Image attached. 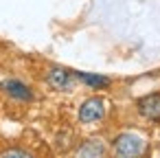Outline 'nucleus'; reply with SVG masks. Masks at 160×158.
<instances>
[{"label":"nucleus","mask_w":160,"mask_h":158,"mask_svg":"<svg viewBox=\"0 0 160 158\" xmlns=\"http://www.w3.org/2000/svg\"><path fill=\"white\" fill-rule=\"evenodd\" d=\"M147 149V143L138 136V134H118L112 143V151L114 158H140Z\"/></svg>","instance_id":"obj_1"},{"label":"nucleus","mask_w":160,"mask_h":158,"mask_svg":"<svg viewBox=\"0 0 160 158\" xmlns=\"http://www.w3.org/2000/svg\"><path fill=\"white\" fill-rule=\"evenodd\" d=\"M46 84H48L53 90H57V92H68V90L75 86V75H72L70 70L62 68V66H53V68H48V73H46Z\"/></svg>","instance_id":"obj_2"},{"label":"nucleus","mask_w":160,"mask_h":158,"mask_svg":"<svg viewBox=\"0 0 160 158\" xmlns=\"http://www.w3.org/2000/svg\"><path fill=\"white\" fill-rule=\"evenodd\" d=\"M105 116V103L101 97H90L79 108V121L81 123H97Z\"/></svg>","instance_id":"obj_3"},{"label":"nucleus","mask_w":160,"mask_h":158,"mask_svg":"<svg viewBox=\"0 0 160 158\" xmlns=\"http://www.w3.org/2000/svg\"><path fill=\"white\" fill-rule=\"evenodd\" d=\"M0 90L7 97H11L13 101H22V103L33 101V90L27 84H22L20 79H2L0 81Z\"/></svg>","instance_id":"obj_4"},{"label":"nucleus","mask_w":160,"mask_h":158,"mask_svg":"<svg viewBox=\"0 0 160 158\" xmlns=\"http://www.w3.org/2000/svg\"><path fill=\"white\" fill-rule=\"evenodd\" d=\"M138 114L149 119V121H160V92H151L138 99L136 103Z\"/></svg>","instance_id":"obj_5"},{"label":"nucleus","mask_w":160,"mask_h":158,"mask_svg":"<svg viewBox=\"0 0 160 158\" xmlns=\"http://www.w3.org/2000/svg\"><path fill=\"white\" fill-rule=\"evenodd\" d=\"M72 75L77 79H81L86 86H92V88H108L110 86V79L105 75H92V73H81V70H77Z\"/></svg>","instance_id":"obj_6"},{"label":"nucleus","mask_w":160,"mask_h":158,"mask_svg":"<svg viewBox=\"0 0 160 158\" xmlns=\"http://www.w3.org/2000/svg\"><path fill=\"white\" fill-rule=\"evenodd\" d=\"M0 158H35L31 151L22 149V147H7L2 154H0Z\"/></svg>","instance_id":"obj_7"}]
</instances>
